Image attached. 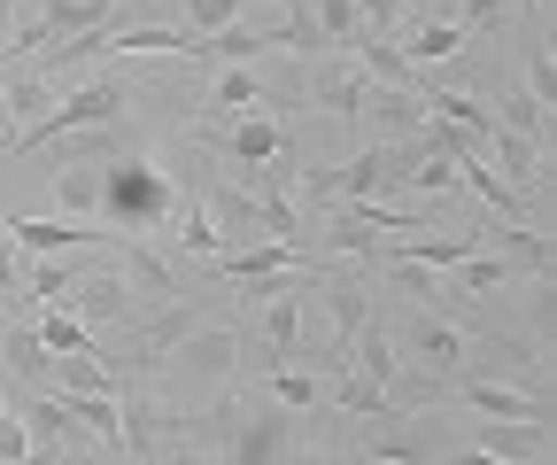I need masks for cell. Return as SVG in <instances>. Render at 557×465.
Instances as JSON below:
<instances>
[{"instance_id": "4", "label": "cell", "mask_w": 557, "mask_h": 465, "mask_svg": "<svg viewBox=\"0 0 557 465\" xmlns=\"http://www.w3.org/2000/svg\"><path fill=\"white\" fill-rule=\"evenodd\" d=\"M132 109V78H116V71H101V78H86L70 101H54L47 109V124L32 132V140L16 148V156H39V148H54V140H70V132H101V124H116Z\"/></svg>"}, {"instance_id": "18", "label": "cell", "mask_w": 557, "mask_h": 465, "mask_svg": "<svg viewBox=\"0 0 557 465\" xmlns=\"http://www.w3.org/2000/svg\"><path fill=\"white\" fill-rule=\"evenodd\" d=\"M278 47V24L263 32V24H225V32H201V39H186V62H256V54H271Z\"/></svg>"}, {"instance_id": "20", "label": "cell", "mask_w": 557, "mask_h": 465, "mask_svg": "<svg viewBox=\"0 0 557 465\" xmlns=\"http://www.w3.org/2000/svg\"><path fill=\"white\" fill-rule=\"evenodd\" d=\"M201 318H209V303H163V310H156V318L132 334V365L148 372V365H156V357H163V350L186 334V326H201Z\"/></svg>"}, {"instance_id": "27", "label": "cell", "mask_w": 557, "mask_h": 465, "mask_svg": "<svg viewBox=\"0 0 557 465\" xmlns=\"http://www.w3.org/2000/svg\"><path fill=\"white\" fill-rule=\"evenodd\" d=\"M0 365H9V380H24V388H47L54 357L39 350V334H32V318H24V326H9V334H0Z\"/></svg>"}, {"instance_id": "24", "label": "cell", "mask_w": 557, "mask_h": 465, "mask_svg": "<svg viewBox=\"0 0 557 465\" xmlns=\"http://www.w3.org/2000/svg\"><path fill=\"white\" fill-rule=\"evenodd\" d=\"M263 388H271L278 412H318V404H325V372H318V365H271Z\"/></svg>"}, {"instance_id": "32", "label": "cell", "mask_w": 557, "mask_h": 465, "mask_svg": "<svg viewBox=\"0 0 557 465\" xmlns=\"http://www.w3.org/2000/svg\"><path fill=\"white\" fill-rule=\"evenodd\" d=\"M32 334H39V350H47V357H70V350H101V342H94V326H86L78 310H39V318H32Z\"/></svg>"}, {"instance_id": "22", "label": "cell", "mask_w": 557, "mask_h": 465, "mask_svg": "<svg viewBox=\"0 0 557 465\" xmlns=\"http://www.w3.org/2000/svg\"><path fill=\"white\" fill-rule=\"evenodd\" d=\"M0 101H9V124H16V148H24L32 132L47 124V109H54V86H47L39 71H16V78H0Z\"/></svg>"}, {"instance_id": "2", "label": "cell", "mask_w": 557, "mask_h": 465, "mask_svg": "<svg viewBox=\"0 0 557 465\" xmlns=\"http://www.w3.org/2000/svg\"><path fill=\"white\" fill-rule=\"evenodd\" d=\"M101 210H109V233L116 241H148L178 210V194H171V179L148 156H132V163H116V179H101Z\"/></svg>"}, {"instance_id": "13", "label": "cell", "mask_w": 557, "mask_h": 465, "mask_svg": "<svg viewBox=\"0 0 557 465\" xmlns=\"http://www.w3.org/2000/svg\"><path fill=\"white\" fill-rule=\"evenodd\" d=\"M364 94H372V78L357 71V62H318V71H310V101L325 117H341V124L364 117Z\"/></svg>"}, {"instance_id": "38", "label": "cell", "mask_w": 557, "mask_h": 465, "mask_svg": "<svg viewBox=\"0 0 557 465\" xmlns=\"http://www.w3.org/2000/svg\"><path fill=\"white\" fill-rule=\"evenodd\" d=\"M496 16H504V0H457V24H465V32H487Z\"/></svg>"}, {"instance_id": "37", "label": "cell", "mask_w": 557, "mask_h": 465, "mask_svg": "<svg viewBox=\"0 0 557 465\" xmlns=\"http://www.w3.org/2000/svg\"><path fill=\"white\" fill-rule=\"evenodd\" d=\"M527 94H534V101H542V109H549V101H557V71H549V47H542V39H534V47H527Z\"/></svg>"}, {"instance_id": "23", "label": "cell", "mask_w": 557, "mask_h": 465, "mask_svg": "<svg viewBox=\"0 0 557 465\" xmlns=\"http://www.w3.org/2000/svg\"><path fill=\"white\" fill-rule=\"evenodd\" d=\"M465 24L457 16H418L410 24V39H403V54H410V71H434V62H449V54H465Z\"/></svg>"}, {"instance_id": "45", "label": "cell", "mask_w": 557, "mask_h": 465, "mask_svg": "<svg viewBox=\"0 0 557 465\" xmlns=\"http://www.w3.org/2000/svg\"><path fill=\"white\" fill-rule=\"evenodd\" d=\"M519 9H527V16H534V0H519Z\"/></svg>"}, {"instance_id": "10", "label": "cell", "mask_w": 557, "mask_h": 465, "mask_svg": "<svg viewBox=\"0 0 557 465\" xmlns=\"http://www.w3.org/2000/svg\"><path fill=\"white\" fill-rule=\"evenodd\" d=\"M116 272H124V287H132L139 310H163L171 295H186V287H178V264L156 256L148 241H116Z\"/></svg>"}, {"instance_id": "33", "label": "cell", "mask_w": 557, "mask_h": 465, "mask_svg": "<svg viewBox=\"0 0 557 465\" xmlns=\"http://www.w3.org/2000/svg\"><path fill=\"white\" fill-rule=\"evenodd\" d=\"M496 124H504V132H519V140H534V148H549V109H542L527 86H511V94L496 101Z\"/></svg>"}, {"instance_id": "11", "label": "cell", "mask_w": 557, "mask_h": 465, "mask_svg": "<svg viewBox=\"0 0 557 465\" xmlns=\"http://www.w3.org/2000/svg\"><path fill=\"white\" fill-rule=\"evenodd\" d=\"M295 442V412H240L233 442H225V465H278V450Z\"/></svg>"}, {"instance_id": "17", "label": "cell", "mask_w": 557, "mask_h": 465, "mask_svg": "<svg viewBox=\"0 0 557 465\" xmlns=\"http://www.w3.org/2000/svg\"><path fill=\"white\" fill-rule=\"evenodd\" d=\"M47 388H54V395H124V372H116L101 350H70V357H54Z\"/></svg>"}, {"instance_id": "46", "label": "cell", "mask_w": 557, "mask_h": 465, "mask_svg": "<svg viewBox=\"0 0 557 465\" xmlns=\"http://www.w3.org/2000/svg\"><path fill=\"white\" fill-rule=\"evenodd\" d=\"M357 465H372V457H357Z\"/></svg>"}, {"instance_id": "19", "label": "cell", "mask_w": 557, "mask_h": 465, "mask_svg": "<svg viewBox=\"0 0 557 465\" xmlns=\"http://www.w3.org/2000/svg\"><path fill=\"white\" fill-rule=\"evenodd\" d=\"M487 171H496L504 186H519V194H527V186H542L549 148H534V140H519V132H504V124H496V132H487Z\"/></svg>"}, {"instance_id": "1", "label": "cell", "mask_w": 557, "mask_h": 465, "mask_svg": "<svg viewBox=\"0 0 557 465\" xmlns=\"http://www.w3.org/2000/svg\"><path fill=\"white\" fill-rule=\"evenodd\" d=\"M156 372V395H178V404H194V395H233L240 388V326H225V318H201V326H186V334L148 365Z\"/></svg>"}, {"instance_id": "9", "label": "cell", "mask_w": 557, "mask_h": 465, "mask_svg": "<svg viewBox=\"0 0 557 465\" xmlns=\"http://www.w3.org/2000/svg\"><path fill=\"white\" fill-rule=\"evenodd\" d=\"M9 248L24 256H62V248H94V241H116L109 225H86V218H0Z\"/></svg>"}, {"instance_id": "40", "label": "cell", "mask_w": 557, "mask_h": 465, "mask_svg": "<svg viewBox=\"0 0 557 465\" xmlns=\"http://www.w3.org/2000/svg\"><path fill=\"white\" fill-rule=\"evenodd\" d=\"M0 295H24V264H16L9 233H0Z\"/></svg>"}, {"instance_id": "41", "label": "cell", "mask_w": 557, "mask_h": 465, "mask_svg": "<svg viewBox=\"0 0 557 465\" xmlns=\"http://www.w3.org/2000/svg\"><path fill=\"white\" fill-rule=\"evenodd\" d=\"M278 465H325V457H318V450H295V442H287V450H278Z\"/></svg>"}, {"instance_id": "29", "label": "cell", "mask_w": 557, "mask_h": 465, "mask_svg": "<svg viewBox=\"0 0 557 465\" xmlns=\"http://www.w3.org/2000/svg\"><path fill=\"white\" fill-rule=\"evenodd\" d=\"M39 16H47V39H78L116 16V0H39Z\"/></svg>"}, {"instance_id": "34", "label": "cell", "mask_w": 557, "mask_h": 465, "mask_svg": "<svg viewBox=\"0 0 557 465\" xmlns=\"http://www.w3.org/2000/svg\"><path fill=\"white\" fill-rule=\"evenodd\" d=\"M302 16H310L318 47H348V39H357V0H302Z\"/></svg>"}, {"instance_id": "28", "label": "cell", "mask_w": 557, "mask_h": 465, "mask_svg": "<svg viewBox=\"0 0 557 465\" xmlns=\"http://www.w3.org/2000/svg\"><path fill=\"white\" fill-rule=\"evenodd\" d=\"M54 210L62 218H94L101 210V163H54Z\"/></svg>"}, {"instance_id": "3", "label": "cell", "mask_w": 557, "mask_h": 465, "mask_svg": "<svg viewBox=\"0 0 557 465\" xmlns=\"http://www.w3.org/2000/svg\"><path fill=\"white\" fill-rule=\"evenodd\" d=\"M403 171H410V140H372L341 171H295V179H302L310 203H380L387 186H403Z\"/></svg>"}, {"instance_id": "26", "label": "cell", "mask_w": 557, "mask_h": 465, "mask_svg": "<svg viewBox=\"0 0 557 465\" xmlns=\"http://www.w3.org/2000/svg\"><path fill=\"white\" fill-rule=\"evenodd\" d=\"M78 264H62V256H39V264H24V295L39 303V310H70V295H78Z\"/></svg>"}, {"instance_id": "6", "label": "cell", "mask_w": 557, "mask_h": 465, "mask_svg": "<svg viewBox=\"0 0 557 465\" xmlns=\"http://www.w3.org/2000/svg\"><path fill=\"white\" fill-rule=\"evenodd\" d=\"M209 148L240 171H271V163H295V124L287 117H240V124H209Z\"/></svg>"}, {"instance_id": "43", "label": "cell", "mask_w": 557, "mask_h": 465, "mask_svg": "<svg viewBox=\"0 0 557 465\" xmlns=\"http://www.w3.org/2000/svg\"><path fill=\"white\" fill-rule=\"evenodd\" d=\"M16 9H24V0H0V32H9V24H16Z\"/></svg>"}, {"instance_id": "12", "label": "cell", "mask_w": 557, "mask_h": 465, "mask_svg": "<svg viewBox=\"0 0 557 465\" xmlns=\"http://www.w3.org/2000/svg\"><path fill=\"white\" fill-rule=\"evenodd\" d=\"M318 295H325V326H333V357L357 342V326L372 318V295H364V272H325L318 280Z\"/></svg>"}, {"instance_id": "7", "label": "cell", "mask_w": 557, "mask_h": 465, "mask_svg": "<svg viewBox=\"0 0 557 465\" xmlns=\"http://www.w3.org/2000/svg\"><path fill=\"white\" fill-rule=\"evenodd\" d=\"M201 109H209V124H240V117H278V109H287V94L263 86L248 62H218V78H209Z\"/></svg>"}, {"instance_id": "21", "label": "cell", "mask_w": 557, "mask_h": 465, "mask_svg": "<svg viewBox=\"0 0 557 465\" xmlns=\"http://www.w3.org/2000/svg\"><path fill=\"white\" fill-rule=\"evenodd\" d=\"M418 109L442 117V124H465L480 148H487V132H496V109H487L480 94H465V86H426V94H418Z\"/></svg>"}, {"instance_id": "36", "label": "cell", "mask_w": 557, "mask_h": 465, "mask_svg": "<svg viewBox=\"0 0 557 465\" xmlns=\"http://www.w3.org/2000/svg\"><path fill=\"white\" fill-rule=\"evenodd\" d=\"M225 24H240V0H186V39L225 32Z\"/></svg>"}, {"instance_id": "16", "label": "cell", "mask_w": 557, "mask_h": 465, "mask_svg": "<svg viewBox=\"0 0 557 465\" xmlns=\"http://www.w3.org/2000/svg\"><path fill=\"white\" fill-rule=\"evenodd\" d=\"M348 54H357V71H364L372 86L418 94V71H410V54H403V39H387V32H357V39H348Z\"/></svg>"}, {"instance_id": "14", "label": "cell", "mask_w": 557, "mask_h": 465, "mask_svg": "<svg viewBox=\"0 0 557 465\" xmlns=\"http://www.w3.org/2000/svg\"><path fill=\"white\" fill-rule=\"evenodd\" d=\"M472 450L511 457V465H534V457L549 450V419H480V427H472Z\"/></svg>"}, {"instance_id": "39", "label": "cell", "mask_w": 557, "mask_h": 465, "mask_svg": "<svg viewBox=\"0 0 557 465\" xmlns=\"http://www.w3.org/2000/svg\"><path fill=\"white\" fill-rule=\"evenodd\" d=\"M426 465H511V457H487V450H472V442H449V450L426 457Z\"/></svg>"}, {"instance_id": "42", "label": "cell", "mask_w": 557, "mask_h": 465, "mask_svg": "<svg viewBox=\"0 0 557 465\" xmlns=\"http://www.w3.org/2000/svg\"><path fill=\"white\" fill-rule=\"evenodd\" d=\"M0 148H16V124H9V101H0Z\"/></svg>"}, {"instance_id": "25", "label": "cell", "mask_w": 557, "mask_h": 465, "mask_svg": "<svg viewBox=\"0 0 557 465\" xmlns=\"http://www.w3.org/2000/svg\"><path fill=\"white\" fill-rule=\"evenodd\" d=\"M62 412H70V427H86L94 442L124 450V395H62Z\"/></svg>"}, {"instance_id": "15", "label": "cell", "mask_w": 557, "mask_h": 465, "mask_svg": "<svg viewBox=\"0 0 557 465\" xmlns=\"http://www.w3.org/2000/svg\"><path fill=\"white\" fill-rule=\"evenodd\" d=\"M70 310H78L86 326H101V318L132 326V318H139V303H132V287H124V272H116V264H101V272H86V280H78V295H70Z\"/></svg>"}, {"instance_id": "44", "label": "cell", "mask_w": 557, "mask_h": 465, "mask_svg": "<svg viewBox=\"0 0 557 465\" xmlns=\"http://www.w3.org/2000/svg\"><path fill=\"white\" fill-rule=\"evenodd\" d=\"M178 465H209V457H178Z\"/></svg>"}, {"instance_id": "8", "label": "cell", "mask_w": 557, "mask_h": 465, "mask_svg": "<svg viewBox=\"0 0 557 465\" xmlns=\"http://www.w3.org/2000/svg\"><path fill=\"white\" fill-rule=\"evenodd\" d=\"M457 395H465V404L480 412V419H549V395H534V388H511V380H496V372H457L449 380Z\"/></svg>"}, {"instance_id": "31", "label": "cell", "mask_w": 557, "mask_h": 465, "mask_svg": "<svg viewBox=\"0 0 557 465\" xmlns=\"http://www.w3.org/2000/svg\"><path fill=\"white\" fill-rule=\"evenodd\" d=\"M364 117L387 132V140H410L418 124H426V109H418V94H395V86H372L364 94Z\"/></svg>"}, {"instance_id": "35", "label": "cell", "mask_w": 557, "mask_h": 465, "mask_svg": "<svg viewBox=\"0 0 557 465\" xmlns=\"http://www.w3.org/2000/svg\"><path fill=\"white\" fill-rule=\"evenodd\" d=\"M178 248H186V256H209V264H218V256H225V233H218V218H209L201 203H186V225H178Z\"/></svg>"}, {"instance_id": "30", "label": "cell", "mask_w": 557, "mask_h": 465, "mask_svg": "<svg viewBox=\"0 0 557 465\" xmlns=\"http://www.w3.org/2000/svg\"><path fill=\"white\" fill-rule=\"evenodd\" d=\"M449 280H457V295H504L519 272H511V256H496V248H472L465 264H449Z\"/></svg>"}, {"instance_id": "5", "label": "cell", "mask_w": 557, "mask_h": 465, "mask_svg": "<svg viewBox=\"0 0 557 465\" xmlns=\"http://www.w3.org/2000/svg\"><path fill=\"white\" fill-rule=\"evenodd\" d=\"M418 372H426V380H457L480 350H472V334H465V326H449V318H434V310H410V326H403V342H395Z\"/></svg>"}]
</instances>
